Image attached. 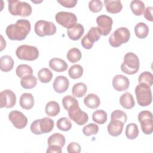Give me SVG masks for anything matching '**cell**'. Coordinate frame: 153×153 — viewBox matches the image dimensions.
Instances as JSON below:
<instances>
[{
  "label": "cell",
  "instance_id": "cell-46",
  "mask_svg": "<svg viewBox=\"0 0 153 153\" xmlns=\"http://www.w3.org/2000/svg\"><path fill=\"white\" fill-rule=\"evenodd\" d=\"M152 10H153V8L152 7H147L144 11L143 14H144V17L145 18L150 21V22H152L153 21V18H152Z\"/></svg>",
  "mask_w": 153,
  "mask_h": 153
},
{
  "label": "cell",
  "instance_id": "cell-9",
  "mask_svg": "<svg viewBox=\"0 0 153 153\" xmlns=\"http://www.w3.org/2000/svg\"><path fill=\"white\" fill-rule=\"evenodd\" d=\"M56 22L63 27L69 29L76 24L77 17L71 12L60 11L55 16Z\"/></svg>",
  "mask_w": 153,
  "mask_h": 153
},
{
  "label": "cell",
  "instance_id": "cell-19",
  "mask_svg": "<svg viewBox=\"0 0 153 153\" xmlns=\"http://www.w3.org/2000/svg\"><path fill=\"white\" fill-rule=\"evenodd\" d=\"M48 65L51 69L57 72H64L68 68V63L64 60L57 57L50 59Z\"/></svg>",
  "mask_w": 153,
  "mask_h": 153
},
{
  "label": "cell",
  "instance_id": "cell-23",
  "mask_svg": "<svg viewBox=\"0 0 153 153\" xmlns=\"http://www.w3.org/2000/svg\"><path fill=\"white\" fill-rule=\"evenodd\" d=\"M120 103L126 109H131L135 105L133 97L129 92H126L121 96L120 98Z\"/></svg>",
  "mask_w": 153,
  "mask_h": 153
},
{
  "label": "cell",
  "instance_id": "cell-26",
  "mask_svg": "<svg viewBox=\"0 0 153 153\" xmlns=\"http://www.w3.org/2000/svg\"><path fill=\"white\" fill-rule=\"evenodd\" d=\"M14 66V60L12 57L8 55H5L1 57L0 69L2 71L7 72L10 71Z\"/></svg>",
  "mask_w": 153,
  "mask_h": 153
},
{
  "label": "cell",
  "instance_id": "cell-2",
  "mask_svg": "<svg viewBox=\"0 0 153 153\" xmlns=\"http://www.w3.org/2000/svg\"><path fill=\"white\" fill-rule=\"evenodd\" d=\"M8 11L13 16L28 17L32 13V7L26 2L17 0H8Z\"/></svg>",
  "mask_w": 153,
  "mask_h": 153
},
{
  "label": "cell",
  "instance_id": "cell-41",
  "mask_svg": "<svg viewBox=\"0 0 153 153\" xmlns=\"http://www.w3.org/2000/svg\"><path fill=\"white\" fill-rule=\"evenodd\" d=\"M99 131V126L94 123H90L82 128V133L85 136H90L96 134Z\"/></svg>",
  "mask_w": 153,
  "mask_h": 153
},
{
  "label": "cell",
  "instance_id": "cell-4",
  "mask_svg": "<svg viewBox=\"0 0 153 153\" xmlns=\"http://www.w3.org/2000/svg\"><path fill=\"white\" fill-rule=\"evenodd\" d=\"M54 126V121L48 117L35 120L30 125L31 131L36 134L40 135L42 133H50Z\"/></svg>",
  "mask_w": 153,
  "mask_h": 153
},
{
  "label": "cell",
  "instance_id": "cell-43",
  "mask_svg": "<svg viewBox=\"0 0 153 153\" xmlns=\"http://www.w3.org/2000/svg\"><path fill=\"white\" fill-rule=\"evenodd\" d=\"M88 8L93 13H98L102 10L103 8V3L99 0H91L88 3Z\"/></svg>",
  "mask_w": 153,
  "mask_h": 153
},
{
  "label": "cell",
  "instance_id": "cell-14",
  "mask_svg": "<svg viewBox=\"0 0 153 153\" xmlns=\"http://www.w3.org/2000/svg\"><path fill=\"white\" fill-rule=\"evenodd\" d=\"M8 119L13 126L18 129L23 128L27 124V117L22 112L19 111H11L8 115Z\"/></svg>",
  "mask_w": 153,
  "mask_h": 153
},
{
  "label": "cell",
  "instance_id": "cell-37",
  "mask_svg": "<svg viewBox=\"0 0 153 153\" xmlns=\"http://www.w3.org/2000/svg\"><path fill=\"white\" fill-rule=\"evenodd\" d=\"M83 71V68L80 65H74L69 69L68 74L72 79H75L82 76Z\"/></svg>",
  "mask_w": 153,
  "mask_h": 153
},
{
  "label": "cell",
  "instance_id": "cell-22",
  "mask_svg": "<svg viewBox=\"0 0 153 153\" xmlns=\"http://www.w3.org/2000/svg\"><path fill=\"white\" fill-rule=\"evenodd\" d=\"M20 106L26 110L30 109L34 105V98L33 95L29 93H23L20 97Z\"/></svg>",
  "mask_w": 153,
  "mask_h": 153
},
{
  "label": "cell",
  "instance_id": "cell-25",
  "mask_svg": "<svg viewBox=\"0 0 153 153\" xmlns=\"http://www.w3.org/2000/svg\"><path fill=\"white\" fill-rule=\"evenodd\" d=\"M47 143L48 145H58L63 148L65 144V137L59 133H54L48 137Z\"/></svg>",
  "mask_w": 153,
  "mask_h": 153
},
{
  "label": "cell",
  "instance_id": "cell-5",
  "mask_svg": "<svg viewBox=\"0 0 153 153\" xmlns=\"http://www.w3.org/2000/svg\"><path fill=\"white\" fill-rule=\"evenodd\" d=\"M136 100L139 105L141 106H149L152 102V92L148 85L140 83L135 88Z\"/></svg>",
  "mask_w": 153,
  "mask_h": 153
},
{
  "label": "cell",
  "instance_id": "cell-11",
  "mask_svg": "<svg viewBox=\"0 0 153 153\" xmlns=\"http://www.w3.org/2000/svg\"><path fill=\"white\" fill-rule=\"evenodd\" d=\"M68 112L69 118L79 126L85 124L88 120L87 114L81 109L79 104L69 108Z\"/></svg>",
  "mask_w": 153,
  "mask_h": 153
},
{
  "label": "cell",
  "instance_id": "cell-33",
  "mask_svg": "<svg viewBox=\"0 0 153 153\" xmlns=\"http://www.w3.org/2000/svg\"><path fill=\"white\" fill-rule=\"evenodd\" d=\"M37 75L39 80L42 83L49 82L53 78V73L49 69L46 68L41 69Z\"/></svg>",
  "mask_w": 153,
  "mask_h": 153
},
{
  "label": "cell",
  "instance_id": "cell-35",
  "mask_svg": "<svg viewBox=\"0 0 153 153\" xmlns=\"http://www.w3.org/2000/svg\"><path fill=\"white\" fill-rule=\"evenodd\" d=\"M92 120L99 124H103L107 121V113L102 109L96 110L92 114Z\"/></svg>",
  "mask_w": 153,
  "mask_h": 153
},
{
  "label": "cell",
  "instance_id": "cell-36",
  "mask_svg": "<svg viewBox=\"0 0 153 153\" xmlns=\"http://www.w3.org/2000/svg\"><path fill=\"white\" fill-rule=\"evenodd\" d=\"M82 57L80 50L77 48H72L67 53L66 57L71 63H76L81 60Z\"/></svg>",
  "mask_w": 153,
  "mask_h": 153
},
{
  "label": "cell",
  "instance_id": "cell-40",
  "mask_svg": "<svg viewBox=\"0 0 153 153\" xmlns=\"http://www.w3.org/2000/svg\"><path fill=\"white\" fill-rule=\"evenodd\" d=\"M79 103L78 100L72 96L68 95L65 96L62 99V105L63 108L68 111L69 108L72 107L74 105H78Z\"/></svg>",
  "mask_w": 153,
  "mask_h": 153
},
{
  "label": "cell",
  "instance_id": "cell-32",
  "mask_svg": "<svg viewBox=\"0 0 153 153\" xmlns=\"http://www.w3.org/2000/svg\"><path fill=\"white\" fill-rule=\"evenodd\" d=\"M87 87L83 82H78L74 85L72 88V93L76 97H82L87 93Z\"/></svg>",
  "mask_w": 153,
  "mask_h": 153
},
{
  "label": "cell",
  "instance_id": "cell-10",
  "mask_svg": "<svg viewBox=\"0 0 153 153\" xmlns=\"http://www.w3.org/2000/svg\"><path fill=\"white\" fill-rule=\"evenodd\" d=\"M142 131L145 134H151L153 131L152 114L149 111H142L137 116Z\"/></svg>",
  "mask_w": 153,
  "mask_h": 153
},
{
  "label": "cell",
  "instance_id": "cell-8",
  "mask_svg": "<svg viewBox=\"0 0 153 153\" xmlns=\"http://www.w3.org/2000/svg\"><path fill=\"white\" fill-rule=\"evenodd\" d=\"M34 30L38 36L43 37L55 34L56 32V26L53 22L41 20L35 23Z\"/></svg>",
  "mask_w": 153,
  "mask_h": 153
},
{
  "label": "cell",
  "instance_id": "cell-24",
  "mask_svg": "<svg viewBox=\"0 0 153 153\" xmlns=\"http://www.w3.org/2000/svg\"><path fill=\"white\" fill-rule=\"evenodd\" d=\"M84 103L87 107L90 109H96L99 106L100 100L96 94L90 93L84 97Z\"/></svg>",
  "mask_w": 153,
  "mask_h": 153
},
{
  "label": "cell",
  "instance_id": "cell-28",
  "mask_svg": "<svg viewBox=\"0 0 153 153\" xmlns=\"http://www.w3.org/2000/svg\"><path fill=\"white\" fill-rule=\"evenodd\" d=\"M45 112L49 117H56L60 111L59 104L56 101L48 102L45 105Z\"/></svg>",
  "mask_w": 153,
  "mask_h": 153
},
{
  "label": "cell",
  "instance_id": "cell-38",
  "mask_svg": "<svg viewBox=\"0 0 153 153\" xmlns=\"http://www.w3.org/2000/svg\"><path fill=\"white\" fill-rule=\"evenodd\" d=\"M57 127L62 131H67L72 128V123L71 121L66 117L59 118L56 123Z\"/></svg>",
  "mask_w": 153,
  "mask_h": 153
},
{
  "label": "cell",
  "instance_id": "cell-7",
  "mask_svg": "<svg viewBox=\"0 0 153 153\" xmlns=\"http://www.w3.org/2000/svg\"><path fill=\"white\" fill-rule=\"evenodd\" d=\"M16 54L19 59L33 61L38 57L39 50L35 46L22 45L16 49Z\"/></svg>",
  "mask_w": 153,
  "mask_h": 153
},
{
  "label": "cell",
  "instance_id": "cell-16",
  "mask_svg": "<svg viewBox=\"0 0 153 153\" xmlns=\"http://www.w3.org/2000/svg\"><path fill=\"white\" fill-rule=\"evenodd\" d=\"M130 85V81L128 78L123 75H117L112 79V86L118 91L127 90Z\"/></svg>",
  "mask_w": 153,
  "mask_h": 153
},
{
  "label": "cell",
  "instance_id": "cell-6",
  "mask_svg": "<svg viewBox=\"0 0 153 153\" xmlns=\"http://www.w3.org/2000/svg\"><path fill=\"white\" fill-rule=\"evenodd\" d=\"M130 38L129 30L125 27L117 29L109 36V42L113 47H118L123 44L127 42Z\"/></svg>",
  "mask_w": 153,
  "mask_h": 153
},
{
  "label": "cell",
  "instance_id": "cell-12",
  "mask_svg": "<svg viewBox=\"0 0 153 153\" xmlns=\"http://www.w3.org/2000/svg\"><path fill=\"white\" fill-rule=\"evenodd\" d=\"M100 35L97 27H91L88 33L82 38L81 44L84 48L91 49L94 45V42L100 39Z\"/></svg>",
  "mask_w": 153,
  "mask_h": 153
},
{
  "label": "cell",
  "instance_id": "cell-45",
  "mask_svg": "<svg viewBox=\"0 0 153 153\" xmlns=\"http://www.w3.org/2000/svg\"><path fill=\"white\" fill-rule=\"evenodd\" d=\"M77 0H61L57 1V2L59 3L62 6L66 8H73L75 7L77 4Z\"/></svg>",
  "mask_w": 153,
  "mask_h": 153
},
{
  "label": "cell",
  "instance_id": "cell-21",
  "mask_svg": "<svg viewBox=\"0 0 153 153\" xmlns=\"http://www.w3.org/2000/svg\"><path fill=\"white\" fill-rule=\"evenodd\" d=\"M104 3L106 11L109 13L117 14L123 9V5L120 0H105Z\"/></svg>",
  "mask_w": 153,
  "mask_h": 153
},
{
  "label": "cell",
  "instance_id": "cell-3",
  "mask_svg": "<svg viewBox=\"0 0 153 153\" xmlns=\"http://www.w3.org/2000/svg\"><path fill=\"white\" fill-rule=\"evenodd\" d=\"M139 66V59L137 55L129 52L124 55V61L121 65V69L123 72L126 74L133 75L137 72Z\"/></svg>",
  "mask_w": 153,
  "mask_h": 153
},
{
  "label": "cell",
  "instance_id": "cell-30",
  "mask_svg": "<svg viewBox=\"0 0 153 153\" xmlns=\"http://www.w3.org/2000/svg\"><path fill=\"white\" fill-rule=\"evenodd\" d=\"M37 84L36 78L32 75H29L24 76L20 81L22 87L25 89H31L36 86Z\"/></svg>",
  "mask_w": 153,
  "mask_h": 153
},
{
  "label": "cell",
  "instance_id": "cell-15",
  "mask_svg": "<svg viewBox=\"0 0 153 153\" xmlns=\"http://www.w3.org/2000/svg\"><path fill=\"white\" fill-rule=\"evenodd\" d=\"M0 108H13L16 103V96L11 90H4L0 93Z\"/></svg>",
  "mask_w": 153,
  "mask_h": 153
},
{
  "label": "cell",
  "instance_id": "cell-1",
  "mask_svg": "<svg viewBox=\"0 0 153 153\" xmlns=\"http://www.w3.org/2000/svg\"><path fill=\"white\" fill-rule=\"evenodd\" d=\"M30 29L31 25L29 20L19 19L15 24L8 25L6 28L5 33L11 40L22 41L26 38Z\"/></svg>",
  "mask_w": 153,
  "mask_h": 153
},
{
  "label": "cell",
  "instance_id": "cell-39",
  "mask_svg": "<svg viewBox=\"0 0 153 153\" xmlns=\"http://www.w3.org/2000/svg\"><path fill=\"white\" fill-rule=\"evenodd\" d=\"M139 83H143L149 87L152 86L153 84V75L150 72L145 71L141 73L138 78Z\"/></svg>",
  "mask_w": 153,
  "mask_h": 153
},
{
  "label": "cell",
  "instance_id": "cell-44",
  "mask_svg": "<svg viewBox=\"0 0 153 153\" xmlns=\"http://www.w3.org/2000/svg\"><path fill=\"white\" fill-rule=\"evenodd\" d=\"M67 151L69 153H79L81 152V146L78 143L71 142L67 146Z\"/></svg>",
  "mask_w": 153,
  "mask_h": 153
},
{
  "label": "cell",
  "instance_id": "cell-31",
  "mask_svg": "<svg viewBox=\"0 0 153 153\" xmlns=\"http://www.w3.org/2000/svg\"><path fill=\"white\" fill-rule=\"evenodd\" d=\"M139 133V131L138 129L137 126L135 123H129L126 126V136L130 140H133L136 139Z\"/></svg>",
  "mask_w": 153,
  "mask_h": 153
},
{
  "label": "cell",
  "instance_id": "cell-27",
  "mask_svg": "<svg viewBox=\"0 0 153 153\" xmlns=\"http://www.w3.org/2000/svg\"><path fill=\"white\" fill-rule=\"evenodd\" d=\"M134 33L137 38L140 39L145 38L148 35L149 27L145 23L139 22L134 27Z\"/></svg>",
  "mask_w": 153,
  "mask_h": 153
},
{
  "label": "cell",
  "instance_id": "cell-42",
  "mask_svg": "<svg viewBox=\"0 0 153 153\" xmlns=\"http://www.w3.org/2000/svg\"><path fill=\"white\" fill-rule=\"evenodd\" d=\"M111 120H117L125 124L127 120V116L124 111L117 109L114 111L111 115Z\"/></svg>",
  "mask_w": 153,
  "mask_h": 153
},
{
  "label": "cell",
  "instance_id": "cell-34",
  "mask_svg": "<svg viewBox=\"0 0 153 153\" xmlns=\"http://www.w3.org/2000/svg\"><path fill=\"white\" fill-rule=\"evenodd\" d=\"M16 72L18 77L22 78L25 76L32 75L33 70L30 66L26 64H21L17 67Z\"/></svg>",
  "mask_w": 153,
  "mask_h": 153
},
{
  "label": "cell",
  "instance_id": "cell-20",
  "mask_svg": "<svg viewBox=\"0 0 153 153\" xmlns=\"http://www.w3.org/2000/svg\"><path fill=\"white\" fill-rule=\"evenodd\" d=\"M84 32L83 26L80 23H76L73 27L68 29L67 34L68 37L74 41L79 39Z\"/></svg>",
  "mask_w": 153,
  "mask_h": 153
},
{
  "label": "cell",
  "instance_id": "cell-17",
  "mask_svg": "<svg viewBox=\"0 0 153 153\" xmlns=\"http://www.w3.org/2000/svg\"><path fill=\"white\" fill-rule=\"evenodd\" d=\"M69 81L68 79L63 75L57 76L53 84V88L56 93H62L65 92L69 88Z\"/></svg>",
  "mask_w": 153,
  "mask_h": 153
},
{
  "label": "cell",
  "instance_id": "cell-29",
  "mask_svg": "<svg viewBox=\"0 0 153 153\" xmlns=\"http://www.w3.org/2000/svg\"><path fill=\"white\" fill-rule=\"evenodd\" d=\"M130 9L136 16H141L143 14L145 6L143 2L140 0L132 1L130 5Z\"/></svg>",
  "mask_w": 153,
  "mask_h": 153
},
{
  "label": "cell",
  "instance_id": "cell-18",
  "mask_svg": "<svg viewBox=\"0 0 153 153\" xmlns=\"http://www.w3.org/2000/svg\"><path fill=\"white\" fill-rule=\"evenodd\" d=\"M124 124L123 123L119 120H111V121L107 127L109 134L114 137L118 136L123 131Z\"/></svg>",
  "mask_w": 153,
  "mask_h": 153
},
{
  "label": "cell",
  "instance_id": "cell-47",
  "mask_svg": "<svg viewBox=\"0 0 153 153\" xmlns=\"http://www.w3.org/2000/svg\"><path fill=\"white\" fill-rule=\"evenodd\" d=\"M47 153H61L62 147L58 145H48L47 149Z\"/></svg>",
  "mask_w": 153,
  "mask_h": 153
},
{
  "label": "cell",
  "instance_id": "cell-13",
  "mask_svg": "<svg viewBox=\"0 0 153 153\" xmlns=\"http://www.w3.org/2000/svg\"><path fill=\"white\" fill-rule=\"evenodd\" d=\"M97 28L101 35L106 36L109 35L112 30L113 20L111 17L106 15L99 16L96 19Z\"/></svg>",
  "mask_w": 153,
  "mask_h": 153
}]
</instances>
